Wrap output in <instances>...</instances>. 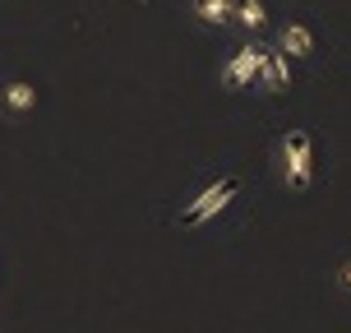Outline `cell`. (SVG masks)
<instances>
[{
	"label": "cell",
	"instance_id": "cell-1",
	"mask_svg": "<svg viewBox=\"0 0 351 333\" xmlns=\"http://www.w3.org/2000/svg\"><path fill=\"white\" fill-rule=\"evenodd\" d=\"M278 176L291 194H310L319 181V158H315V135L310 130H287L278 143Z\"/></svg>",
	"mask_w": 351,
	"mask_h": 333
},
{
	"label": "cell",
	"instance_id": "cell-2",
	"mask_svg": "<svg viewBox=\"0 0 351 333\" xmlns=\"http://www.w3.org/2000/svg\"><path fill=\"white\" fill-rule=\"evenodd\" d=\"M241 176H217V181H208L199 194H190L185 204H180V213H176V227H185V231H194V227H208L213 218H222V213L241 199Z\"/></svg>",
	"mask_w": 351,
	"mask_h": 333
},
{
	"label": "cell",
	"instance_id": "cell-3",
	"mask_svg": "<svg viewBox=\"0 0 351 333\" xmlns=\"http://www.w3.org/2000/svg\"><path fill=\"white\" fill-rule=\"evenodd\" d=\"M259 70H263V47L259 42H241L236 51L227 56V65H222V88H254L259 84Z\"/></svg>",
	"mask_w": 351,
	"mask_h": 333
},
{
	"label": "cell",
	"instance_id": "cell-4",
	"mask_svg": "<svg viewBox=\"0 0 351 333\" xmlns=\"http://www.w3.org/2000/svg\"><path fill=\"white\" fill-rule=\"evenodd\" d=\"M315 47H319L315 28H310V23H300V19H291V23L278 33V51L287 56V60H305V56H315Z\"/></svg>",
	"mask_w": 351,
	"mask_h": 333
},
{
	"label": "cell",
	"instance_id": "cell-5",
	"mask_svg": "<svg viewBox=\"0 0 351 333\" xmlns=\"http://www.w3.org/2000/svg\"><path fill=\"white\" fill-rule=\"evenodd\" d=\"M259 88H268V93H287V88H291V60H287L278 47H263Z\"/></svg>",
	"mask_w": 351,
	"mask_h": 333
},
{
	"label": "cell",
	"instance_id": "cell-6",
	"mask_svg": "<svg viewBox=\"0 0 351 333\" xmlns=\"http://www.w3.org/2000/svg\"><path fill=\"white\" fill-rule=\"evenodd\" d=\"M0 106L10 116H28V111H37V88L28 79H10V84L0 88Z\"/></svg>",
	"mask_w": 351,
	"mask_h": 333
},
{
	"label": "cell",
	"instance_id": "cell-7",
	"mask_svg": "<svg viewBox=\"0 0 351 333\" xmlns=\"http://www.w3.org/2000/svg\"><path fill=\"white\" fill-rule=\"evenodd\" d=\"M231 23L259 33V28H268V5L263 0H231Z\"/></svg>",
	"mask_w": 351,
	"mask_h": 333
},
{
	"label": "cell",
	"instance_id": "cell-8",
	"mask_svg": "<svg viewBox=\"0 0 351 333\" xmlns=\"http://www.w3.org/2000/svg\"><path fill=\"white\" fill-rule=\"evenodd\" d=\"M190 14L204 28H227L231 23V0H190Z\"/></svg>",
	"mask_w": 351,
	"mask_h": 333
},
{
	"label": "cell",
	"instance_id": "cell-9",
	"mask_svg": "<svg viewBox=\"0 0 351 333\" xmlns=\"http://www.w3.org/2000/svg\"><path fill=\"white\" fill-rule=\"evenodd\" d=\"M333 287L342 292V297H351V255H347V260H342V264L333 268Z\"/></svg>",
	"mask_w": 351,
	"mask_h": 333
}]
</instances>
